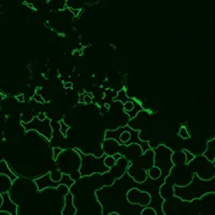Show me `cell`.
<instances>
[{
	"label": "cell",
	"instance_id": "ba28073f",
	"mask_svg": "<svg viewBox=\"0 0 215 215\" xmlns=\"http://www.w3.org/2000/svg\"><path fill=\"white\" fill-rule=\"evenodd\" d=\"M131 163V161H129L125 156H122L121 158H118L116 160V163L110 169L108 172H106L104 174L106 175H111V177L113 180H117L121 179L124 174H125L126 170H127L128 166Z\"/></svg>",
	"mask_w": 215,
	"mask_h": 215
},
{
	"label": "cell",
	"instance_id": "836d02e7",
	"mask_svg": "<svg viewBox=\"0 0 215 215\" xmlns=\"http://www.w3.org/2000/svg\"><path fill=\"white\" fill-rule=\"evenodd\" d=\"M37 117H38V119H40V121H44L45 118H46V114H45L44 112H40Z\"/></svg>",
	"mask_w": 215,
	"mask_h": 215
},
{
	"label": "cell",
	"instance_id": "277c9868",
	"mask_svg": "<svg viewBox=\"0 0 215 215\" xmlns=\"http://www.w3.org/2000/svg\"><path fill=\"white\" fill-rule=\"evenodd\" d=\"M187 165L189 170L198 177H200L201 180L209 181L215 177L214 161H210L203 155L198 157L195 156V158L192 161H189Z\"/></svg>",
	"mask_w": 215,
	"mask_h": 215
},
{
	"label": "cell",
	"instance_id": "e0dca14e",
	"mask_svg": "<svg viewBox=\"0 0 215 215\" xmlns=\"http://www.w3.org/2000/svg\"><path fill=\"white\" fill-rule=\"evenodd\" d=\"M214 142L215 139L212 138L210 141L207 142V149L203 153V156L206 157L207 159H209L210 161H214L215 160V146H214Z\"/></svg>",
	"mask_w": 215,
	"mask_h": 215
},
{
	"label": "cell",
	"instance_id": "30bf717a",
	"mask_svg": "<svg viewBox=\"0 0 215 215\" xmlns=\"http://www.w3.org/2000/svg\"><path fill=\"white\" fill-rule=\"evenodd\" d=\"M131 163L139 166V167H141V168L147 171L151 167L154 166V151L152 149H146L145 152H143L141 156H139L135 160L131 161Z\"/></svg>",
	"mask_w": 215,
	"mask_h": 215
},
{
	"label": "cell",
	"instance_id": "1f68e13d",
	"mask_svg": "<svg viewBox=\"0 0 215 215\" xmlns=\"http://www.w3.org/2000/svg\"><path fill=\"white\" fill-rule=\"evenodd\" d=\"M21 119H22V124H23V123H29V122L32 119V116H31V115H25V114H23V115H22V117H21Z\"/></svg>",
	"mask_w": 215,
	"mask_h": 215
},
{
	"label": "cell",
	"instance_id": "d6a6232c",
	"mask_svg": "<svg viewBox=\"0 0 215 215\" xmlns=\"http://www.w3.org/2000/svg\"><path fill=\"white\" fill-rule=\"evenodd\" d=\"M64 87L66 89H72L73 84H72V82H64Z\"/></svg>",
	"mask_w": 215,
	"mask_h": 215
},
{
	"label": "cell",
	"instance_id": "7c38bea8",
	"mask_svg": "<svg viewBox=\"0 0 215 215\" xmlns=\"http://www.w3.org/2000/svg\"><path fill=\"white\" fill-rule=\"evenodd\" d=\"M35 186H37V189L41 192V190H44V189L50 188V187L51 188H56V187L60 184V181H59V182H54V181H52V179H51L50 173H46V174L43 175V176L35 179Z\"/></svg>",
	"mask_w": 215,
	"mask_h": 215
},
{
	"label": "cell",
	"instance_id": "44dd1931",
	"mask_svg": "<svg viewBox=\"0 0 215 215\" xmlns=\"http://www.w3.org/2000/svg\"><path fill=\"white\" fill-rule=\"evenodd\" d=\"M49 173H50V176L52 179V181H54V182H59V181L62 180V172L59 169H55V170H52Z\"/></svg>",
	"mask_w": 215,
	"mask_h": 215
},
{
	"label": "cell",
	"instance_id": "3957f363",
	"mask_svg": "<svg viewBox=\"0 0 215 215\" xmlns=\"http://www.w3.org/2000/svg\"><path fill=\"white\" fill-rule=\"evenodd\" d=\"M79 154L81 156V167H80V175L81 177L90 176L95 173L104 174L106 172L110 170L106 165H104V156L106 154L101 156H95V155H86L83 154L81 151H79Z\"/></svg>",
	"mask_w": 215,
	"mask_h": 215
},
{
	"label": "cell",
	"instance_id": "ffe728a7",
	"mask_svg": "<svg viewBox=\"0 0 215 215\" xmlns=\"http://www.w3.org/2000/svg\"><path fill=\"white\" fill-rule=\"evenodd\" d=\"M147 177L152 179V180H158L161 177V171L158 167L153 166L147 170Z\"/></svg>",
	"mask_w": 215,
	"mask_h": 215
},
{
	"label": "cell",
	"instance_id": "2e32d148",
	"mask_svg": "<svg viewBox=\"0 0 215 215\" xmlns=\"http://www.w3.org/2000/svg\"><path fill=\"white\" fill-rule=\"evenodd\" d=\"M12 185H13V181L8 175L0 174V194L2 195L5 193H10Z\"/></svg>",
	"mask_w": 215,
	"mask_h": 215
},
{
	"label": "cell",
	"instance_id": "9c48e42d",
	"mask_svg": "<svg viewBox=\"0 0 215 215\" xmlns=\"http://www.w3.org/2000/svg\"><path fill=\"white\" fill-rule=\"evenodd\" d=\"M125 151L126 145L121 144L115 139H104L102 142V152L106 155H114L116 153H119L124 156Z\"/></svg>",
	"mask_w": 215,
	"mask_h": 215
},
{
	"label": "cell",
	"instance_id": "f546056e",
	"mask_svg": "<svg viewBox=\"0 0 215 215\" xmlns=\"http://www.w3.org/2000/svg\"><path fill=\"white\" fill-rule=\"evenodd\" d=\"M32 99L35 100V102H38V103H44L45 102V100L43 99V96L38 94V92H35V95L32 96Z\"/></svg>",
	"mask_w": 215,
	"mask_h": 215
},
{
	"label": "cell",
	"instance_id": "d590c367",
	"mask_svg": "<svg viewBox=\"0 0 215 215\" xmlns=\"http://www.w3.org/2000/svg\"><path fill=\"white\" fill-rule=\"evenodd\" d=\"M83 54V52H82V50H79V51H74V53H73V55H82Z\"/></svg>",
	"mask_w": 215,
	"mask_h": 215
},
{
	"label": "cell",
	"instance_id": "6da1fadb",
	"mask_svg": "<svg viewBox=\"0 0 215 215\" xmlns=\"http://www.w3.org/2000/svg\"><path fill=\"white\" fill-rule=\"evenodd\" d=\"M174 196L183 201H193L201 198L208 193H214V179L209 181L201 180L196 174L193 175L192 181L185 186L174 185Z\"/></svg>",
	"mask_w": 215,
	"mask_h": 215
},
{
	"label": "cell",
	"instance_id": "7a4b0ae2",
	"mask_svg": "<svg viewBox=\"0 0 215 215\" xmlns=\"http://www.w3.org/2000/svg\"><path fill=\"white\" fill-rule=\"evenodd\" d=\"M57 168L65 174H69L72 179L74 174L76 176V181L80 175V167H81V156L78 149H62L57 158L55 159Z\"/></svg>",
	"mask_w": 215,
	"mask_h": 215
},
{
	"label": "cell",
	"instance_id": "8d00e7d4",
	"mask_svg": "<svg viewBox=\"0 0 215 215\" xmlns=\"http://www.w3.org/2000/svg\"><path fill=\"white\" fill-rule=\"evenodd\" d=\"M94 3H98V0H92L89 2V5H94Z\"/></svg>",
	"mask_w": 215,
	"mask_h": 215
},
{
	"label": "cell",
	"instance_id": "ac0fdd59",
	"mask_svg": "<svg viewBox=\"0 0 215 215\" xmlns=\"http://www.w3.org/2000/svg\"><path fill=\"white\" fill-rule=\"evenodd\" d=\"M0 174L8 175L13 182L17 179V175L15 174V172H13V171L10 169L9 165H8L5 160H0Z\"/></svg>",
	"mask_w": 215,
	"mask_h": 215
},
{
	"label": "cell",
	"instance_id": "cb8c5ba5",
	"mask_svg": "<svg viewBox=\"0 0 215 215\" xmlns=\"http://www.w3.org/2000/svg\"><path fill=\"white\" fill-rule=\"evenodd\" d=\"M141 110H142L141 104L138 103V102H136V101H135V106H133V109L131 110V111H130L129 113H127L128 115H129V119H130V118L135 117V116L137 115V114L139 113V112L141 111Z\"/></svg>",
	"mask_w": 215,
	"mask_h": 215
},
{
	"label": "cell",
	"instance_id": "4316f807",
	"mask_svg": "<svg viewBox=\"0 0 215 215\" xmlns=\"http://www.w3.org/2000/svg\"><path fill=\"white\" fill-rule=\"evenodd\" d=\"M142 215H156V210L152 207H144V209L141 211Z\"/></svg>",
	"mask_w": 215,
	"mask_h": 215
},
{
	"label": "cell",
	"instance_id": "484cf974",
	"mask_svg": "<svg viewBox=\"0 0 215 215\" xmlns=\"http://www.w3.org/2000/svg\"><path fill=\"white\" fill-rule=\"evenodd\" d=\"M68 130H69V126L66 125L65 122H60V124H59V133H62V137H67Z\"/></svg>",
	"mask_w": 215,
	"mask_h": 215
},
{
	"label": "cell",
	"instance_id": "52a82bcc",
	"mask_svg": "<svg viewBox=\"0 0 215 215\" xmlns=\"http://www.w3.org/2000/svg\"><path fill=\"white\" fill-rule=\"evenodd\" d=\"M126 198H127L128 202L131 204H137V206L140 207H146L151 203L152 201V197L149 193L145 190H141L140 188H131L127 192V195H126Z\"/></svg>",
	"mask_w": 215,
	"mask_h": 215
},
{
	"label": "cell",
	"instance_id": "4fadbf2b",
	"mask_svg": "<svg viewBox=\"0 0 215 215\" xmlns=\"http://www.w3.org/2000/svg\"><path fill=\"white\" fill-rule=\"evenodd\" d=\"M0 211H5V212H8L12 215L17 214L18 207H17L16 203H14V202L12 201L9 193L2 194V204L0 206Z\"/></svg>",
	"mask_w": 215,
	"mask_h": 215
},
{
	"label": "cell",
	"instance_id": "603a6c76",
	"mask_svg": "<svg viewBox=\"0 0 215 215\" xmlns=\"http://www.w3.org/2000/svg\"><path fill=\"white\" fill-rule=\"evenodd\" d=\"M133 106H135V100H130V99L126 100V101L123 103L124 112H126V113H129V112L133 109Z\"/></svg>",
	"mask_w": 215,
	"mask_h": 215
},
{
	"label": "cell",
	"instance_id": "9a60e30c",
	"mask_svg": "<svg viewBox=\"0 0 215 215\" xmlns=\"http://www.w3.org/2000/svg\"><path fill=\"white\" fill-rule=\"evenodd\" d=\"M159 195L160 197L163 199V200H168V199H171L174 197V188H173V185L168 184V183H165L160 186V189H159Z\"/></svg>",
	"mask_w": 215,
	"mask_h": 215
},
{
	"label": "cell",
	"instance_id": "f1b7e54d",
	"mask_svg": "<svg viewBox=\"0 0 215 215\" xmlns=\"http://www.w3.org/2000/svg\"><path fill=\"white\" fill-rule=\"evenodd\" d=\"M183 152H184V154H185V159H186V165L189 163V161H192L193 159L195 158V156H196V155H194V154H193L192 152H189L188 149H183Z\"/></svg>",
	"mask_w": 215,
	"mask_h": 215
},
{
	"label": "cell",
	"instance_id": "7402d4cb",
	"mask_svg": "<svg viewBox=\"0 0 215 215\" xmlns=\"http://www.w3.org/2000/svg\"><path fill=\"white\" fill-rule=\"evenodd\" d=\"M103 163H104V165L108 167V168L111 169L112 167H113V166L116 163V160H115V158L112 156V155H106V156H104Z\"/></svg>",
	"mask_w": 215,
	"mask_h": 215
},
{
	"label": "cell",
	"instance_id": "8fae6325",
	"mask_svg": "<svg viewBox=\"0 0 215 215\" xmlns=\"http://www.w3.org/2000/svg\"><path fill=\"white\" fill-rule=\"evenodd\" d=\"M126 173L137 183H143L144 181L147 180V171L139 167V166L133 165V163H130L128 166Z\"/></svg>",
	"mask_w": 215,
	"mask_h": 215
},
{
	"label": "cell",
	"instance_id": "4dcf8cb0",
	"mask_svg": "<svg viewBox=\"0 0 215 215\" xmlns=\"http://www.w3.org/2000/svg\"><path fill=\"white\" fill-rule=\"evenodd\" d=\"M52 152H53V159H56L57 156H58L59 154L62 152V149H60V147H57V146H54L52 147Z\"/></svg>",
	"mask_w": 215,
	"mask_h": 215
},
{
	"label": "cell",
	"instance_id": "d4e9b609",
	"mask_svg": "<svg viewBox=\"0 0 215 215\" xmlns=\"http://www.w3.org/2000/svg\"><path fill=\"white\" fill-rule=\"evenodd\" d=\"M179 137H180L181 139H184V140L189 139V138H190V135H189L188 130H187L186 127L183 126V127L180 128V130H179Z\"/></svg>",
	"mask_w": 215,
	"mask_h": 215
},
{
	"label": "cell",
	"instance_id": "5b68a950",
	"mask_svg": "<svg viewBox=\"0 0 215 215\" xmlns=\"http://www.w3.org/2000/svg\"><path fill=\"white\" fill-rule=\"evenodd\" d=\"M154 151V166L160 169L161 176L163 175L165 179L169 174L171 168L173 167L172 163V153L173 151L168 146L159 144L153 149Z\"/></svg>",
	"mask_w": 215,
	"mask_h": 215
},
{
	"label": "cell",
	"instance_id": "5bb4252c",
	"mask_svg": "<svg viewBox=\"0 0 215 215\" xmlns=\"http://www.w3.org/2000/svg\"><path fill=\"white\" fill-rule=\"evenodd\" d=\"M78 212L76 210V207L74 206L73 203V195L72 193L69 192L68 194L65 196V204H64V209L62 211V215H74Z\"/></svg>",
	"mask_w": 215,
	"mask_h": 215
},
{
	"label": "cell",
	"instance_id": "d6986e66",
	"mask_svg": "<svg viewBox=\"0 0 215 215\" xmlns=\"http://www.w3.org/2000/svg\"><path fill=\"white\" fill-rule=\"evenodd\" d=\"M172 163L173 165L182 166L186 165V159H185V154L183 151H177L172 153Z\"/></svg>",
	"mask_w": 215,
	"mask_h": 215
},
{
	"label": "cell",
	"instance_id": "8992f818",
	"mask_svg": "<svg viewBox=\"0 0 215 215\" xmlns=\"http://www.w3.org/2000/svg\"><path fill=\"white\" fill-rule=\"evenodd\" d=\"M24 128L26 129V131L29 130H35L38 133H40L41 136H44L46 140L52 139V125H51V121L49 118H45L44 121H40L38 119V117H32L29 123H23Z\"/></svg>",
	"mask_w": 215,
	"mask_h": 215
},
{
	"label": "cell",
	"instance_id": "83f0119b",
	"mask_svg": "<svg viewBox=\"0 0 215 215\" xmlns=\"http://www.w3.org/2000/svg\"><path fill=\"white\" fill-rule=\"evenodd\" d=\"M92 95L90 92H85V94L83 95V103L85 104H90L92 101Z\"/></svg>",
	"mask_w": 215,
	"mask_h": 215
},
{
	"label": "cell",
	"instance_id": "e575fe53",
	"mask_svg": "<svg viewBox=\"0 0 215 215\" xmlns=\"http://www.w3.org/2000/svg\"><path fill=\"white\" fill-rule=\"evenodd\" d=\"M16 100L18 102H24V101H25V97H24V95L23 94L16 95Z\"/></svg>",
	"mask_w": 215,
	"mask_h": 215
}]
</instances>
